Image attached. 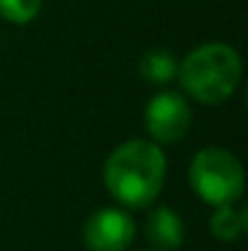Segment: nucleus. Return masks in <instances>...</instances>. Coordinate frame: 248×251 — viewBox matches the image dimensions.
Instances as JSON below:
<instances>
[{
  "label": "nucleus",
  "mask_w": 248,
  "mask_h": 251,
  "mask_svg": "<svg viewBox=\"0 0 248 251\" xmlns=\"http://www.w3.org/2000/svg\"><path fill=\"white\" fill-rule=\"evenodd\" d=\"M165 178L163 151L144 139H134L112 151L105 164V185L127 207H149Z\"/></svg>",
  "instance_id": "obj_1"
},
{
  "label": "nucleus",
  "mask_w": 248,
  "mask_h": 251,
  "mask_svg": "<svg viewBox=\"0 0 248 251\" xmlns=\"http://www.w3.org/2000/svg\"><path fill=\"white\" fill-rule=\"evenodd\" d=\"M178 76L195 100L217 105L234 95L241 81V59L226 44H204L185 56Z\"/></svg>",
  "instance_id": "obj_2"
},
{
  "label": "nucleus",
  "mask_w": 248,
  "mask_h": 251,
  "mask_svg": "<svg viewBox=\"0 0 248 251\" xmlns=\"http://www.w3.org/2000/svg\"><path fill=\"white\" fill-rule=\"evenodd\" d=\"M195 193L209 205H231L244 193V168L234 154L209 147L195 154L190 166Z\"/></svg>",
  "instance_id": "obj_3"
},
{
  "label": "nucleus",
  "mask_w": 248,
  "mask_h": 251,
  "mask_svg": "<svg viewBox=\"0 0 248 251\" xmlns=\"http://www.w3.org/2000/svg\"><path fill=\"white\" fill-rule=\"evenodd\" d=\"M190 125H192L190 107L185 98L178 93H158L146 105V129L161 144H173L182 139Z\"/></svg>",
  "instance_id": "obj_4"
},
{
  "label": "nucleus",
  "mask_w": 248,
  "mask_h": 251,
  "mask_svg": "<svg viewBox=\"0 0 248 251\" xmlns=\"http://www.w3.org/2000/svg\"><path fill=\"white\" fill-rule=\"evenodd\" d=\"M136 227L134 220L117 207L97 210L83 229L85 247L90 251H124L134 242Z\"/></svg>",
  "instance_id": "obj_5"
},
{
  "label": "nucleus",
  "mask_w": 248,
  "mask_h": 251,
  "mask_svg": "<svg viewBox=\"0 0 248 251\" xmlns=\"http://www.w3.org/2000/svg\"><path fill=\"white\" fill-rule=\"evenodd\" d=\"M146 237L156 249L161 251L180 249L182 242H185L182 220L170 207H156L146 220Z\"/></svg>",
  "instance_id": "obj_6"
},
{
  "label": "nucleus",
  "mask_w": 248,
  "mask_h": 251,
  "mask_svg": "<svg viewBox=\"0 0 248 251\" xmlns=\"http://www.w3.org/2000/svg\"><path fill=\"white\" fill-rule=\"evenodd\" d=\"M139 74L149 83H168L173 76H178V64H175V59L168 51L154 49V51H146L141 56Z\"/></svg>",
  "instance_id": "obj_7"
},
{
  "label": "nucleus",
  "mask_w": 248,
  "mask_h": 251,
  "mask_svg": "<svg viewBox=\"0 0 248 251\" xmlns=\"http://www.w3.org/2000/svg\"><path fill=\"white\" fill-rule=\"evenodd\" d=\"M212 234L222 242H234L244 234L246 229V212L236 210L231 205H219V210L212 215Z\"/></svg>",
  "instance_id": "obj_8"
},
{
  "label": "nucleus",
  "mask_w": 248,
  "mask_h": 251,
  "mask_svg": "<svg viewBox=\"0 0 248 251\" xmlns=\"http://www.w3.org/2000/svg\"><path fill=\"white\" fill-rule=\"evenodd\" d=\"M42 10V0H0V15L7 22L27 25Z\"/></svg>",
  "instance_id": "obj_9"
}]
</instances>
